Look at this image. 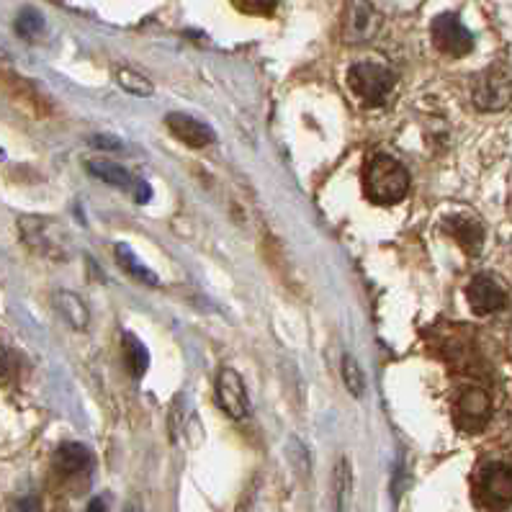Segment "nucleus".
<instances>
[{
  "instance_id": "f257e3e1",
  "label": "nucleus",
  "mask_w": 512,
  "mask_h": 512,
  "mask_svg": "<svg viewBox=\"0 0 512 512\" xmlns=\"http://www.w3.org/2000/svg\"><path fill=\"white\" fill-rule=\"evenodd\" d=\"M410 191V170L392 155H374L363 168V193L379 206H392Z\"/></svg>"
},
{
  "instance_id": "f03ea898",
  "label": "nucleus",
  "mask_w": 512,
  "mask_h": 512,
  "mask_svg": "<svg viewBox=\"0 0 512 512\" xmlns=\"http://www.w3.org/2000/svg\"><path fill=\"white\" fill-rule=\"evenodd\" d=\"M471 497L479 510L502 512L512 507V466L502 461L479 466L471 484Z\"/></svg>"
},
{
  "instance_id": "7ed1b4c3",
  "label": "nucleus",
  "mask_w": 512,
  "mask_h": 512,
  "mask_svg": "<svg viewBox=\"0 0 512 512\" xmlns=\"http://www.w3.org/2000/svg\"><path fill=\"white\" fill-rule=\"evenodd\" d=\"M348 88L366 106H381L394 88V73L381 62H356L348 70Z\"/></svg>"
},
{
  "instance_id": "20e7f679",
  "label": "nucleus",
  "mask_w": 512,
  "mask_h": 512,
  "mask_svg": "<svg viewBox=\"0 0 512 512\" xmlns=\"http://www.w3.org/2000/svg\"><path fill=\"white\" fill-rule=\"evenodd\" d=\"M471 101L479 111H502L512 101V70L507 65H492L476 75L471 85Z\"/></svg>"
},
{
  "instance_id": "39448f33",
  "label": "nucleus",
  "mask_w": 512,
  "mask_h": 512,
  "mask_svg": "<svg viewBox=\"0 0 512 512\" xmlns=\"http://www.w3.org/2000/svg\"><path fill=\"white\" fill-rule=\"evenodd\" d=\"M492 415V397H489V392H484L482 386H466L464 392L456 397V404H453V425L466 435L482 433L489 420H492Z\"/></svg>"
},
{
  "instance_id": "423d86ee",
  "label": "nucleus",
  "mask_w": 512,
  "mask_h": 512,
  "mask_svg": "<svg viewBox=\"0 0 512 512\" xmlns=\"http://www.w3.org/2000/svg\"><path fill=\"white\" fill-rule=\"evenodd\" d=\"M381 13L371 0H345L343 21H340V39L345 44H366L379 34Z\"/></svg>"
},
{
  "instance_id": "0eeeda50",
  "label": "nucleus",
  "mask_w": 512,
  "mask_h": 512,
  "mask_svg": "<svg viewBox=\"0 0 512 512\" xmlns=\"http://www.w3.org/2000/svg\"><path fill=\"white\" fill-rule=\"evenodd\" d=\"M430 34H433L435 49L448 57H466L474 49V34L461 24L456 13H440V16H435Z\"/></svg>"
},
{
  "instance_id": "6e6552de",
  "label": "nucleus",
  "mask_w": 512,
  "mask_h": 512,
  "mask_svg": "<svg viewBox=\"0 0 512 512\" xmlns=\"http://www.w3.org/2000/svg\"><path fill=\"white\" fill-rule=\"evenodd\" d=\"M466 299H469V307L476 317H489V314H497L507 307L505 286L487 273L471 278V284L466 286Z\"/></svg>"
},
{
  "instance_id": "1a4fd4ad",
  "label": "nucleus",
  "mask_w": 512,
  "mask_h": 512,
  "mask_svg": "<svg viewBox=\"0 0 512 512\" xmlns=\"http://www.w3.org/2000/svg\"><path fill=\"white\" fill-rule=\"evenodd\" d=\"M217 404L224 415L232 420H245L250 415V397H247L245 381L235 368H222L217 376Z\"/></svg>"
},
{
  "instance_id": "9d476101",
  "label": "nucleus",
  "mask_w": 512,
  "mask_h": 512,
  "mask_svg": "<svg viewBox=\"0 0 512 512\" xmlns=\"http://www.w3.org/2000/svg\"><path fill=\"white\" fill-rule=\"evenodd\" d=\"M165 127L173 132V137L183 145L193 147V150H201V147H209L214 142V129H209L204 121L193 119L186 114H168L165 116Z\"/></svg>"
},
{
  "instance_id": "9b49d317",
  "label": "nucleus",
  "mask_w": 512,
  "mask_h": 512,
  "mask_svg": "<svg viewBox=\"0 0 512 512\" xmlns=\"http://www.w3.org/2000/svg\"><path fill=\"white\" fill-rule=\"evenodd\" d=\"M446 232L461 245L466 255H479L484 245V227L474 217H451L446 222Z\"/></svg>"
},
{
  "instance_id": "f8f14e48",
  "label": "nucleus",
  "mask_w": 512,
  "mask_h": 512,
  "mask_svg": "<svg viewBox=\"0 0 512 512\" xmlns=\"http://www.w3.org/2000/svg\"><path fill=\"white\" fill-rule=\"evenodd\" d=\"M85 170H88L93 178H98V181L109 183V186H116V188H134V183H137L127 168H121L119 163L106 160V157L88 160V163H85Z\"/></svg>"
},
{
  "instance_id": "ddd939ff",
  "label": "nucleus",
  "mask_w": 512,
  "mask_h": 512,
  "mask_svg": "<svg viewBox=\"0 0 512 512\" xmlns=\"http://www.w3.org/2000/svg\"><path fill=\"white\" fill-rule=\"evenodd\" d=\"M55 466L65 476L83 474L91 466V451L80 443H62L55 453Z\"/></svg>"
},
{
  "instance_id": "4468645a",
  "label": "nucleus",
  "mask_w": 512,
  "mask_h": 512,
  "mask_svg": "<svg viewBox=\"0 0 512 512\" xmlns=\"http://www.w3.org/2000/svg\"><path fill=\"white\" fill-rule=\"evenodd\" d=\"M55 304L62 317L70 322V327H75V330H85L88 327L91 314H88V307L83 304V299L75 296L73 291H60V294H55Z\"/></svg>"
},
{
  "instance_id": "2eb2a0df",
  "label": "nucleus",
  "mask_w": 512,
  "mask_h": 512,
  "mask_svg": "<svg viewBox=\"0 0 512 512\" xmlns=\"http://www.w3.org/2000/svg\"><path fill=\"white\" fill-rule=\"evenodd\" d=\"M116 260H119L121 271H127L134 281H139V284H150V286L160 284L155 273H152L147 266H142V263L137 260V255H134L127 245H116Z\"/></svg>"
},
{
  "instance_id": "dca6fc26",
  "label": "nucleus",
  "mask_w": 512,
  "mask_h": 512,
  "mask_svg": "<svg viewBox=\"0 0 512 512\" xmlns=\"http://www.w3.org/2000/svg\"><path fill=\"white\" fill-rule=\"evenodd\" d=\"M332 484H335V487H332V492H335V512H348L350 489H353V474H350L348 458H340Z\"/></svg>"
},
{
  "instance_id": "f3484780",
  "label": "nucleus",
  "mask_w": 512,
  "mask_h": 512,
  "mask_svg": "<svg viewBox=\"0 0 512 512\" xmlns=\"http://www.w3.org/2000/svg\"><path fill=\"white\" fill-rule=\"evenodd\" d=\"M124 358H127L129 363V371H132L134 376H145L147 366H150V353H147V348L142 343H139L134 335H124Z\"/></svg>"
},
{
  "instance_id": "a211bd4d",
  "label": "nucleus",
  "mask_w": 512,
  "mask_h": 512,
  "mask_svg": "<svg viewBox=\"0 0 512 512\" xmlns=\"http://www.w3.org/2000/svg\"><path fill=\"white\" fill-rule=\"evenodd\" d=\"M116 80H119V85L124 88V91L139 98L152 96V91H155V85L147 80V75L137 73V70H132V67H121L119 73H116Z\"/></svg>"
},
{
  "instance_id": "6ab92c4d",
  "label": "nucleus",
  "mask_w": 512,
  "mask_h": 512,
  "mask_svg": "<svg viewBox=\"0 0 512 512\" xmlns=\"http://www.w3.org/2000/svg\"><path fill=\"white\" fill-rule=\"evenodd\" d=\"M44 31V19L42 13L34 11V8H24L16 19V34L24 37L26 42H34V39L42 37Z\"/></svg>"
},
{
  "instance_id": "aec40b11",
  "label": "nucleus",
  "mask_w": 512,
  "mask_h": 512,
  "mask_svg": "<svg viewBox=\"0 0 512 512\" xmlns=\"http://www.w3.org/2000/svg\"><path fill=\"white\" fill-rule=\"evenodd\" d=\"M343 381L353 397H363V392H366V379H363L361 366H358V361L353 356H343Z\"/></svg>"
},
{
  "instance_id": "412c9836",
  "label": "nucleus",
  "mask_w": 512,
  "mask_h": 512,
  "mask_svg": "<svg viewBox=\"0 0 512 512\" xmlns=\"http://www.w3.org/2000/svg\"><path fill=\"white\" fill-rule=\"evenodd\" d=\"M278 0H232V6L247 16H271Z\"/></svg>"
},
{
  "instance_id": "4be33fe9",
  "label": "nucleus",
  "mask_w": 512,
  "mask_h": 512,
  "mask_svg": "<svg viewBox=\"0 0 512 512\" xmlns=\"http://www.w3.org/2000/svg\"><path fill=\"white\" fill-rule=\"evenodd\" d=\"M91 145L98 147V150H121L119 139L109 137V134H96V137H91Z\"/></svg>"
},
{
  "instance_id": "5701e85b",
  "label": "nucleus",
  "mask_w": 512,
  "mask_h": 512,
  "mask_svg": "<svg viewBox=\"0 0 512 512\" xmlns=\"http://www.w3.org/2000/svg\"><path fill=\"white\" fill-rule=\"evenodd\" d=\"M13 512H42V502H39V497H24V500L16 502Z\"/></svg>"
},
{
  "instance_id": "b1692460",
  "label": "nucleus",
  "mask_w": 512,
  "mask_h": 512,
  "mask_svg": "<svg viewBox=\"0 0 512 512\" xmlns=\"http://www.w3.org/2000/svg\"><path fill=\"white\" fill-rule=\"evenodd\" d=\"M11 379V358L3 348H0V384H6Z\"/></svg>"
},
{
  "instance_id": "393cba45",
  "label": "nucleus",
  "mask_w": 512,
  "mask_h": 512,
  "mask_svg": "<svg viewBox=\"0 0 512 512\" xmlns=\"http://www.w3.org/2000/svg\"><path fill=\"white\" fill-rule=\"evenodd\" d=\"M134 196H137L139 204H147V201H150V196H152L150 186H147L145 181H137V183H134Z\"/></svg>"
},
{
  "instance_id": "a878e982",
  "label": "nucleus",
  "mask_w": 512,
  "mask_h": 512,
  "mask_svg": "<svg viewBox=\"0 0 512 512\" xmlns=\"http://www.w3.org/2000/svg\"><path fill=\"white\" fill-rule=\"evenodd\" d=\"M88 512H106V502H103V500H93L91 505H88Z\"/></svg>"
},
{
  "instance_id": "bb28decb",
  "label": "nucleus",
  "mask_w": 512,
  "mask_h": 512,
  "mask_svg": "<svg viewBox=\"0 0 512 512\" xmlns=\"http://www.w3.org/2000/svg\"><path fill=\"white\" fill-rule=\"evenodd\" d=\"M507 353H510L512 358V325H510V332H507Z\"/></svg>"
},
{
  "instance_id": "cd10ccee",
  "label": "nucleus",
  "mask_w": 512,
  "mask_h": 512,
  "mask_svg": "<svg viewBox=\"0 0 512 512\" xmlns=\"http://www.w3.org/2000/svg\"><path fill=\"white\" fill-rule=\"evenodd\" d=\"M127 512H139V507H129V510Z\"/></svg>"
}]
</instances>
